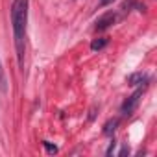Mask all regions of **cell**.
Here are the masks:
<instances>
[{
	"label": "cell",
	"instance_id": "obj_7",
	"mask_svg": "<svg viewBox=\"0 0 157 157\" xmlns=\"http://www.w3.org/2000/svg\"><path fill=\"white\" fill-rule=\"evenodd\" d=\"M0 91H2V93L8 91V80H6V72H4L2 61H0Z\"/></svg>",
	"mask_w": 157,
	"mask_h": 157
},
{
	"label": "cell",
	"instance_id": "obj_1",
	"mask_svg": "<svg viewBox=\"0 0 157 157\" xmlns=\"http://www.w3.org/2000/svg\"><path fill=\"white\" fill-rule=\"evenodd\" d=\"M26 22H28V0H13L11 4V26L19 67H24V52H26Z\"/></svg>",
	"mask_w": 157,
	"mask_h": 157
},
{
	"label": "cell",
	"instance_id": "obj_8",
	"mask_svg": "<svg viewBox=\"0 0 157 157\" xmlns=\"http://www.w3.org/2000/svg\"><path fill=\"white\" fill-rule=\"evenodd\" d=\"M43 146L46 148V151H48V153H57V146H54V144H50L48 140H43Z\"/></svg>",
	"mask_w": 157,
	"mask_h": 157
},
{
	"label": "cell",
	"instance_id": "obj_5",
	"mask_svg": "<svg viewBox=\"0 0 157 157\" xmlns=\"http://www.w3.org/2000/svg\"><path fill=\"white\" fill-rule=\"evenodd\" d=\"M107 43H109V39H107V37H98V39H93V43H91V50H93V52H98V50L105 48V46H107Z\"/></svg>",
	"mask_w": 157,
	"mask_h": 157
},
{
	"label": "cell",
	"instance_id": "obj_9",
	"mask_svg": "<svg viewBox=\"0 0 157 157\" xmlns=\"http://www.w3.org/2000/svg\"><path fill=\"white\" fill-rule=\"evenodd\" d=\"M113 2H115V0H100L98 6H100V8H105V6H109V4H113Z\"/></svg>",
	"mask_w": 157,
	"mask_h": 157
},
{
	"label": "cell",
	"instance_id": "obj_4",
	"mask_svg": "<svg viewBox=\"0 0 157 157\" xmlns=\"http://www.w3.org/2000/svg\"><path fill=\"white\" fill-rule=\"evenodd\" d=\"M128 83L129 85H146L148 83V76L146 74H142V72H135V74H131L129 78H128Z\"/></svg>",
	"mask_w": 157,
	"mask_h": 157
},
{
	"label": "cell",
	"instance_id": "obj_3",
	"mask_svg": "<svg viewBox=\"0 0 157 157\" xmlns=\"http://www.w3.org/2000/svg\"><path fill=\"white\" fill-rule=\"evenodd\" d=\"M115 21H117V13H113V11H107L105 15H102V17L96 21V26H94V30H96V32H104V30H107L111 24H115Z\"/></svg>",
	"mask_w": 157,
	"mask_h": 157
},
{
	"label": "cell",
	"instance_id": "obj_2",
	"mask_svg": "<svg viewBox=\"0 0 157 157\" xmlns=\"http://www.w3.org/2000/svg\"><path fill=\"white\" fill-rule=\"evenodd\" d=\"M144 89H146V85H144V87H139V89L122 104V107H120L122 115H131V113L137 109V105H139V102H140V98H142V94H144Z\"/></svg>",
	"mask_w": 157,
	"mask_h": 157
},
{
	"label": "cell",
	"instance_id": "obj_10",
	"mask_svg": "<svg viewBox=\"0 0 157 157\" xmlns=\"http://www.w3.org/2000/svg\"><path fill=\"white\" fill-rule=\"evenodd\" d=\"M115 146H117V142L113 140V142H111V146H109V150H107V155H111V153L115 151Z\"/></svg>",
	"mask_w": 157,
	"mask_h": 157
},
{
	"label": "cell",
	"instance_id": "obj_6",
	"mask_svg": "<svg viewBox=\"0 0 157 157\" xmlns=\"http://www.w3.org/2000/svg\"><path fill=\"white\" fill-rule=\"evenodd\" d=\"M117 126H118V118L109 120V122L104 126V135H113V133H115V129H117Z\"/></svg>",
	"mask_w": 157,
	"mask_h": 157
}]
</instances>
